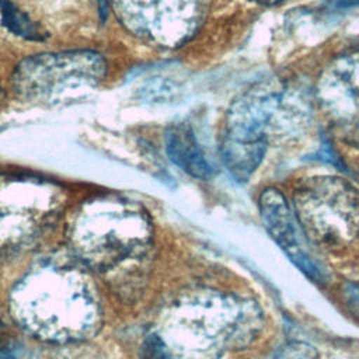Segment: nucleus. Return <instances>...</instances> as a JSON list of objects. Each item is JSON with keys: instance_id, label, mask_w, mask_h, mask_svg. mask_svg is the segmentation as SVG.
<instances>
[{"instance_id": "nucleus-1", "label": "nucleus", "mask_w": 359, "mask_h": 359, "mask_svg": "<svg viewBox=\"0 0 359 359\" xmlns=\"http://www.w3.org/2000/svg\"><path fill=\"white\" fill-rule=\"evenodd\" d=\"M180 359H215L224 349L250 345L262 328V311L250 299L208 292L180 303L174 317Z\"/></svg>"}, {"instance_id": "nucleus-2", "label": "nucleus", "mask_w": 359, "mask_h": 359, "mask_svg": "<svg viewBox=\"0 0 359 359\" xmlns=\"http://www.w3.org/2000/svg\"><path fill=\"white\" fill-rule=\"evenodd\" d=\"M296 217L316 243L342 247L359 236V192L337 178H317L294 196Z\"/></svg>"}, {"instance_id": "nucleus-3", "label": "nucleus", "mask_w": 359, "mask_h": 359, "mask_svg": "<svg viewBox=\"0 0 359 359\" xmlns=\"http://www.w3.org/2000/svg\"><path fill=\"white\" fill-rule=\"evenodd\" d=\"M107 70L104 57L91 50L43 53L22 60L14 88L24 98H46L69 88L98 84Z\"/></svg>"}, {"instance_id": "nucleus-4", "label": "nucleus", "mask_w": 359, "mask_h": 359, "mask_svg": "<svg viewBox=\"0 0 359 359\" xmlns=\"http://www.w3.org/2000/svg\"><path fill=\"white\" fill-rule=\"evenodd\" d=\"M258 203L264 226L269 236L300 271L313 280L320 282L323 272L299 243L296 220L286 198L278 189L269 188L261 194Z\"/></svg>"}, {"instance_id": "nucleus-5", "label": "nucleus", "mask_w": 359, "mask_h": 359, "mask_svg": "<svg viewBox=\"0 0 359 359\" xmlns=\"http://www.w3.org/2000/svg\"><path fill=\"white\" fill-rule=\"evenodd\" d=\"M276 107V97L271 93L255 91L236 101L229 114V136L238 139H265L264 126Z\"/></svg>"}, {"instance_id": "nucleus-6", "label": "nucleus", "mask_w": 359, "mask_h": 359, "mask_svg": "<svg viewBox=\"0 0 359 359\" xmlns=\"http://www.w3.org/2000/svg\"><path fill=\"white\" fill-rule=\"evenodd\" d=\"M165 151L170 160L194 178L210 180L213 168L206 160L189 125L172 123L165 130Z\"/></svg>"}, {"instance_id": "nucleus-7", "label": "nucleus", "mask_w": 359, "mask_h": 359, "mask_svg": "<svg viewBox=\"0 0 359 359\" xmlns=\"http://www.w3.org/2000/svg\"><path fill=\"white\" fill-rule=\"evenodd\" d=\"M219 150L230 175L238 182H245L261 164L266 150V140L238 139L226 135Z\"/></svg>"}, {"instance_id": "nucleus-8", "label": "nucleus", "mask_w": 359, "mask_h": 359, "mask_svg": "<svg viewBox=\"0 0 359 359\" xmlns=\"http://www.w3.org/2000/svg\"><path fill=\"white\" fill-rule=\"evenodd\" d=\"M0 14L3 24L15 35L31 41H41L45 38V34L41 32L39 27L17 7L14 0H0Z\"/></svg>"}, {"instance_id": "nucleus-9", "label": "nucleus", "mask_w": 359, "mask_h": 359, "mask_svg": "<svg viewBox=\"0 0 359 359\" xmlns=\"http://www.w3.org/2000/svg\"><path fill=\"white\" fill-rule=\"evenodd\" d=\"M142 359H174L164 339L158 335H149L142 346Z\"/></svg>"}, {"instance_id": "nucleus-10", "label": "nucleus", "mask_w": 359, "mask_h": 359, "mask_svg": "<svg viewBox=\"0 0 359 359\" xmlns=\"http://www.w3.org/2000/svg\"><path fill=\"white\" fill-rule=\"evenodd\" d=\"M276 359H318V353L307 344L290 342L279 351Z\"/></svg>"}, {"instance_id": "nucleus-11", "label": "nucleus", "mask_w": 359, "mask_h": 359, "mask_svg": "<svg viewBox=\"0 0 359 359\" xmlns=\"http://www.w3.org/2000/svg\"><path fill=\"white\" fill-rule=\"evenodd\" d=\"M330 6L337 10H346L359 6V0H330Z\"/></svg>"}, {"instance_id": "nucleus-12", "label": "nucleus", "mask_w": 359, "mask_h": 359, "mask_svg": "<svg viewBox=\"0 0 359 359\" xmlns=\"http://www.w3.org/2000/svg\"><path fill=\"white\" fill-rule=\"evenodd\" d=\"M348 302L352 306V310L356 313V316H359V289L356 286H352L351 289H348Z\"/></svg>"}, {"instance_id": "nucleus-13", "label": "nucleus", "mask_w": 359, "mask_h": 359, "mask_svg": "<svg viewBox=\"0 0 359 359\" xmlns=\"http://www.w3.org/2000/svg\"><path fill=\"white\" fill-rule=\"evenodd\" d=\"M7 344H8V334L6 331V327L0 321V351H6Z\"/></svg>"}, {"instance_id": "nucleus-14", "label": "nucleus", "mask_w": 359, "mask_h": 359, "mask_svg": "<svg viewBox=\"0 0 359 359\" xmlns=\"http://www.w3.org/2000/svg\"><path fill=\"white\" fill-rule=\"evenodd\" d=\"M0 359H14L10 353H7L6 351H0Z\"/></svg>"}, {"instance_id": "nucleus-15", "label": "nucleus", "mask_w": 359, "mask_h": 359, "mask_svg": "<svg viewBox=\"0 0 359 359\" xmlns=\"http://www.w3.org/2000/svg\"><path fill=\"white\" fill-rule=\"evenodd\" d=\"M264 3H269V4H273V3H278V1H282V0H261Z\"/></svg>"}, {"instance_id": "nucleus-16", "label": "nucleus", "mask_w": 359, "mask_h": 359, "mask_svg": "<svg viewBox=\"0 0 359 359\" xmlns=\"http://www.w3.org/2000/svg\"><path fill=\"white\" fill-rule=\"evenodd\" d=\"M98 1H100V3H101V6H102V8H104V7H105V1H107V0H98Z\"/></svg>"}]
</instances>
